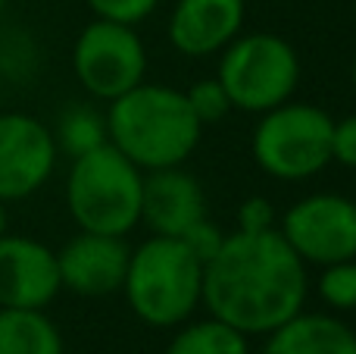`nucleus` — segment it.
Segmentation results:
<instances>
[{
    "instance_id": "nucleus-3",
    "label": "nucleus",
    "mask_w": 356,
    "mask_h": 354,
    "mask_svg": "<svg viewBox=\"0 0 356 354\" xmlns=\"http://www.w3.org/2000/svg\"><path fill=\"white\" fill-rule=\"evenodd\" d=\"M122 292L135 317L147 326H181L200 305L203 263L181 238L150 236L131 251Z\"/></svg>"
},
{
    "instance_id": "nucleus-5",
    "label": "nucleus",
    "mask_w": 356,
    "mask_h": 354,
    "mask_svg": "<svg viewBox=\"0 0 356 354\" xmlns=\"http://www.w3.org/2000/svg\"><path fill=\"white\" fill-rule=\"evenodd\" d=\"M334 119L313 104H284L259 113L250 138V154L272 179L303 182L332 163Z\"/></svg>"
},
{
    "instance_id": "nucleus-13",
    "label": "nucleus",
    "mask_w": 356,
    "mask_h": 354,
    "mask_svg": "<svg viewBox=\"0 0 356 354\" xmlns=\"http://www.w3.org/2000/svg\"><path fill=\"white\" fill-rule=\"evenodd\" d=\"M244 25V0H178L169 16V41L184 56L225 50Z\"/></svg>"
},
{
    "instance_id": "nucleus-22",
    "label": "nucleus",
    "mask_w": 356,
    "mask_h": 354,
    "mask_svg": "<svg viewBox=\"0 0 356 354\" xmlns=\"http://www.w3.org/2000/svg\"><path fill=\"white\" fill-rule=\"evenodd\" d=\"M275 229V207L269 198L253 194L238 207V232H266Z\"/></svg>"
},
{
    "instance_id": "nucleus-12",
    "label": "nucleus",
    "mask_w": 356,
    "mask_h": 354,
    "mask_svg": "<svg viewBox=\"0 0 356 354\" xmlns=\"http://www.w3.org/2000/svg\"><path fill=\"white\" fill-rule=\"evenodd\" d=\"M207 217L200 182L181 167L150 169L141 179V223L154 236L181 238L197 220Z\"/></svg>"
},
{
    "instance_id": "nucleus-4",
    "label": "nucleus",
    "mask_w": 356,
    "mask_h": 354,
    "mask_svg": "<svg viewBox=\"0 0 356 354\" xmlns=\"http://www.w3.org/2000/svg\"><path fill=\"white\" fill-rule=\"evenodd\" d=\"M144 173L110 141L75 157L66 179V204L81 232L129 236L141 223Z\"/></svg>"
},
{
    "instance_id": "nucleus-15",
    "label": "nucleus",
    "mask_w": 356,
    "mask_h": 354,
    "mask_svg": "<svg viewBox=\"0 0 356 354\" xmlns=\"http://www.w3.org/2000/svg\"><path fill=\"white\" fill-rule=\"evenodd\" d=\"M0 354H63V336L44 311L0 307Z\"/></svg>"
},
{
    "instance_id": "nucleus-9",
    "label": "nucleus",
    "mask_w": 356,
    "mask_h": 354,
    "mask_svg": "<svg viewBox=\"0 0 356 354\" xmlns=\"http://www.w3.org/2000/svg\"><path fill=\"white\" fill-rule=\"evenodd\" d=\"M54 129L29 113H0V201H22L54 176Z\"/></svg>"
},
{
    "instance_id": "nucleus-16",
    "label": "nucleus",
    "mask_w": 356,
    "mask_h": 354,
    "mask_svg": "<svg viewBox=\"0 0 356 354\" xmlns=\"http://www.w3.org/2000/svg\"><path fill=\"white\" fill-rule=\"evenodd\" d=\"M166 354H250V348H247L244 332L209 317L178 330Z\"/></svg>"
},
{
    "instance_id": "nucleus-27",
    "label": "nucleus",
    "mask_w": 356,
    "mask_h": 354,
    "mask_svg": "<svg viewBox=\"0 0 356 354\" xmlns=\"http://www.w3.org/2000/svg\"><path fill=\"white\" fill-rule=\"evenodd\" d=\"M353 16H356V0H353Z\"/></svg>"
},
{
    "instance_id": "nucleus-10",
    "label": "nucleus",
    "mask_w": 356,
    "mask_h": 354,
    "mask_svg": "<svg viewBox=\"0 0 356 354\" xmlns=\"http://www.w3.org/2000/svg\"><path fill=\"white\" fill-rule=\"evenodd\" d=\"M60 288L56 251L38 238L0 236V307L44 311Z\"/></svg>"
},
{
    "instance_id": "nucleus-2",
    "label": "nucleus",
    "mask_w": 356,
    "mask_h": 354,
    "mask_svg": "<svg viewBox=\"0 0 356 354\" xmlns=\"http://www.w3.org/2000/svg\"><path fill=\"white\" fill-rule=\"evenodd\" d=\"M200 132L203 125L191 113L184 91L169 85L141 82L110 100L106 110V138L141 173L181 167L194 154Z\"/></svg>"
},
{
    "instance_id": "nucleus-25",
    "label": "nucleus",
    "mask_w": 356,
    "mask_h": 354,
    "mask_svg": "<svg viewBox=\"0 0 356 354\" xmlns=\"http://www.w3.org/2000/svg\"><path fill=\"white\" fill-rule=\"evenodd\" d=\"M350 79H353V88H356V60H353V69H350Z\"/></svg>"
},
{
    "instance_id": "nucleus-21",
    "label": "nucleus",
    "mask_w": 356,
    "mask_h": 354,
    "mask_svg": "<svg viewBox=\"0 0 356 354\" xmlns=\"http://www.w3.org/2000/svg\"><path fill=\"white\" fill-rule=\"evenodd\" d=\"M181 242L188 245V248H191V254H194L197 261H200V263H207L209 257H213L216 251L222 248V242H225V232H222L219 226L213 223V220H207V217H203V220H197V223L191 226L188 232H184V236H181Z\"/></svg>"
},
{
    "instance_id": "nucleus-24",
    "label": "nucleus",
    "mask_w": 356,
    "mask_h": 354,
    "mask_svg": "<svg viewBox=\"0 0 356 354\" xmlns=\"http://www.w3.org/2000/svg\"><path fill=\"white\" fill-rule=\"evenodd\" d=\"M6 226H10V213H6V201H0V236H6Z\"/></svg>"
},
{
    "instance_id": "nucleus-17",
    "label": "nucleus",
    "mask_w": 356,
    "mask_h": 354,
    "mask_svg": "<svg viewBox=\"0 0 356 354\" xmlns=\"http://www.w3.org/2000/svg\"><path fill=\"white\" fill-rule=\"evenodd\" d=\"M54 141H56V151H63V154H69L75 160V157L110 141L106 138V116H100L94 107H85V104L69 107L60 116V123H56Z\"/></svg>"
},
{
    "instance_id": "nucleus-7",
    "label": "nucleus",
    "mask_w": 356,
    "mask_h": 354,
    "mask_svg": "<svg viewBox=\"0 0 356 354\" xmlns=\"http://www.w3.org/2000/svg\"><path fill=\"white\" fill-rule=\"evenodd\" d=\"M79 85L97 100H116L138 88L147 72V47L135 25L94 19L79 31L72 47Z\"/></svg>"
},
{
    "instance_id": "nucleus-18",
    "label": "nucleus",
    "mask_w": 356,
    "mask_h": 354,
    "mask_svg": "<svg viewBox=\"0 0 356 354\" xmlns=\"http://www.w3.org/2000/svg\"><path fill=\"white\" fill-rule=\"evenodd\" d=\"M319 298L332 311H356V261H341L322 267Z\"/></svg>"
},
{
    "instance_id": "nucleus-11",
    "label": "nucleus",
    "mask_w": 356,
    "mask_h": 354,
    "mask_svg": "<svg viewBox=\"0 0 356 354\" xmlns=\"http://www.w3.org/2000/svg\"><path fill=\"white\" fill-rule=\"evenodd\" d=\"M131 248L122 236L79 232L56 251L63 288L85 298H104L122 288Z\"/></svg>"
},
{
    "instance_id": "nucleus-14",
    "label": "nucleus",
    "mask_w": 356,
    "mask_h": 354,
    "mask_svg": "<svg viewBox=\"0 0 356 354\" xmlns=\"http://www.w3.org/2000/svg\"><path fill=\"white\" fill-rule=\"evenodd\" d=\"M263 354H356V332L332 314H294L269 332Z\"/></svg>"
},
{
    "instance_id": "nucleus-6",
    "label": "nucleus",
    "mask_w": 356,
    "mask_h": 354,
    "mask_svg": "<svg viewBox=\"0 0 356 354\" xmlns=\"http://www.w3.org/2000/svg\"><path fill=\"white\" fill-rule=\"evenodd\" d=\"M216 79L228 91L232 110L266 113L291 100L300 82V56L282 35L272 31L238 35L222 50Z\"/></svg>"
},
{
    "instance_id": "nucleus-23",
    "label": "nucleus",
    "mask_w": 356,
    "mask_h": 354,
    "mask_svg": "<svg viewBox=\"0 0 356 354\" xmlns=\"http://www.w3.org/2000/svg\"><path fill=\"white\" fill-rule=\"evenodd\" d=\"M332 160H338L341 167H347V169H356V113L353 116H344L341 123H334Z\"/></svg>"
},
{
    "instance_id": "nucleus-20",
    "label": "nucleus",
    "mask_w": 356,
    "mask_h": 354,
    "mask_svg": "<svg viewBox=\"0 0 356 354\" xmlns=\"http://www.w3.org/2000/svg\"><path fill=\"white\" fill-rule=\"evenodd\" d=\"M97 19H110V22L138 25L160 6V0H85Z\"/></svg>"
},
{
    "instance_id": "nucleus-26",
    "label": "nucleus",
    "mask_w": 356,
    "mask_h": 354,
    "mask_svg": "<svg viewBox=\"0 0 356 354\" xmlns=\"http://www.w3.org/2000/svg\"><path fill=\"white\" fill-rule=\"evenodd\" d=\"M3 6H6V0H0V13H3Z\"/></svg>"
},
{
    "instance_id": "nucleus-19",
    "label": "nucleus",
    "mask_w": 356,
    "mask_h": 354,
    "mask_svg": "<svg viewBox=\"0 0 356 354\" xmlns=\"http://www.w3.org/2000/svg\"><path fill=\"white\" fill-rule=\"evenodd\" d=\"M188 98V107L191 113L197 116V123L207 125V123H219L225 119V113L232 110V100H228V91L222 88L219 79H203V82H194V85L184 91Z\"/></svg>"
},
{
    "instance_id": "nucleus-1",
    "label": "nucleus",
    "mask_w": 356,
    "mask_h": 354,
    "mask_svg": "<svg viewBox=\"0 0 356 354\" xmlns=\"http://www.w3.org/2000/svg\"><path fill=\"white\" fill-rule=\"evenodd\" d=\"M307 288V263L278 229L234 232L203 263L200 305L244 336H269L303 311Z\"/></svg>"
},
{
    "instance_id": "nucleus-8",
    "label": "nucleus",
    "mask_w": 356,
    "mask_h": 354,
    "mask_svg": "<svg viewBox=\"0 0 356 354\" xmlns=\"http://www.w3.org/2000/svg\"><path fill=\"white\" fill-rule=\"evenodd\" d=\"M278 232L303 263L356 261V201L332 192L309 194L284 213Z\"/></svg>"
}]
</instances>
